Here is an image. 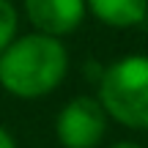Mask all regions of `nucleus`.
<instances>
[{
    "mask_svg": "<svg viewBox=\"0 0 148 148\" xmlns=\"http://www.w3.org/2000/svg\"><path fill=\"white\" fill-rule=\"evenodd\" d=\"M69 52L63 41L44 33L16 36L0 52V88L22 101H36L63 85Z\"/></svg>",
    "mask_w": 148,
    "mask_h": 148,
    "instance_id": "1",
    "label": "nucleus"
},
{
    "mask_svg": "<svg viewBox=\"0 0 148 148\" xmlns=\"http://www.w3.org/2000/svg\"><path fill=\"white\" fill-rule=\"evenodd\" d=\"M99 104L107 118L134 132H148V55H123L99 74Z\"/></svg>",
    "mask_w": 148,
    "mask_h": 148,
    "instance_id": "2",
    "label": "nucleus"
},
{
    "mask_svg": "<svg viewBox=\"0 0 148 148\" xmlns=\"http://www.w3.org/2000/svg\"><path fill=\"white\" fill-rule=\"evenodd\" d=\"M110 118L96 96L79 93L60 107L55 118V137L60 148H96L104 140Z\"/></svg>",
    "mask_w": 148,
    "mask_h": 148,
    "instance_id": "3",
    "label": "nucleus"
},
{
    "mask_svg": "<svg viewBox=\"0 0 148 148\" xmlns=\"http://www.w3.org/2000/svg\"><path fill=\"white\" fill-rule=\"evenodd\" d=\"M22 8L33 30L52 38L74 33L88 16L85 0H22Z\"/></svg>",
    "mask_w": 148,
    "mask_h": 148,
    "instance_id": "4",
    "label": "nucleus"
},
{
    "mask_svg": "<svg viewBox=\"0 0 148 148\" xmlns=\"http://www.w3.org/2000/svg\"><path fill=\"white\" fill-rule=\"evenodd\" d=\"M85 8L93 19L115 30H129L148 19V0H85Z\"/></svg>",
    "mask_w": 148,
    "mask_h": 148,
    "instance_id": "5",
    "label": "nucleus"
},
{
    "mask_svg": "<svg viewBox=\"0 0 148 148\" xmlns=\"http://www.w3.org/2000/svg\"><path fill=\"white\" fill-rule=\"evenodd\" d=\"M19 30V11L11 0H0V52L16 38Z\"/></svg>",
    "mask_w": 148,
    "mask_h": 148,
    "instance_id": "6",
    "label": "nucleus"
},
{
    "mask_svg": "<svg viewBox=\"0 0 148 148\" xmlns=\"http://www.w3.org/2000/svg\"><path fill=\"white\" fill-rule=\"evenodd\" d=\"M0 148H16V140H14V134H11L5 126H0Z\"/></svg>",
    "mask_w": 148,
    "mask_h": 148,
    "instance_id": "7",
    "label": "nucleus"
},
{
    "mask_svg": "<svg viewBox=\"0 0 148 148\" xmlns=\"http://www.w3.org/2000/svg\"><path fill=\"white\" fill-rule=\"evenodd\" d=\"M110 148H143V145L134 143V140H118V143H112Z\"/></svg>",
    "mask_w": 148,
    "mask_h": 148,
    "instance_id": "8",
    "label": "nucleus"
}]
</instances>
